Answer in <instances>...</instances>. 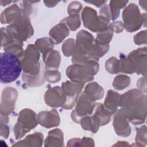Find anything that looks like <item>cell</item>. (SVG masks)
<instances>
[{
    "label": "cell",
    "instance_id": "obj_8",
    "mask_svg": "<svg viewBox=\"0 0 147 147\" xmlns=\"http://www.w3.org/2000/svg\"><path fill=\"white\" fill-rule=\"evenodd\" d=\"M1 36L2 47L5 52L14 55L18 58L23 56L24 52L21 41L16 39L7 33L6 28L3 27L1 28Z\"/></svg>",
    "mask_w": 147,
    "mask_h": 147
},
{
    "label": "cell",
    "instance_id": "obj_20",
    "mask_svg": "<svg viewBox=\"0 0 147 147\" xmlns=\"http://www.w3.org/2000/svg\"><path fill=\"white\" fill-rule=\"evenodd\" d=\"M82 126L85 130H88L95 133L100 125L97 119L93 116L92 117H86L82 119L81 121Z\"/></svg>",
    "mask_w": 147,
    "mask_h": 147
},
{
    "label": "cell",
    "instance_id": "obj_11",
    "mask_svg": "<svg viewBox=\"0 0 147 147\" xmlns=\"http://www.w3.org/2000/svg\"><path fill=\"white\" fill-rule=\"evenodd\" d=\"M38 120L41 125L46 127L57 126L60 122L59 114L55 110L40 113L38 115Z\"/></svg>",
    "mask_w": 147,
    "mask_h": 147
},
{
    "label": "cell",
    "instance_id": "obj_15",
    "mask_svg": "<svg viewBox=\"0 0 147 147\" xmlns=\"http://www.w3.org/2000/svg\"><path fill=\"white\" fill-rule=\"evenodd\" d=\"M44 61L47 67L51 68H57L60 62V56L56 51L51 49L45 52L43 56Z\"/></svg>",
    "mask_w": 147,
    "mask_h": 147
},
{
    "label": "cell",
    "instance_id": "obj_29",
    "mask_svg": "<svg viewBox=\"0 0 147 147\" xmlns=\"http://www.w3.org/2000/svg\"><path fill=\"white\" fill-rule=\"evenodd\" d=\"M6 122L1 121V136L7 138L9 133V127L7 126Z\"/></svg>",
    "mask_w": 147,
    "mask_h": 147
},
{
    "label": "cell",
    "instance_id": "obj_23",
    "mask_svg": "<svg viewBox=\"0 0 147 147\" xmlns=\"http://www.w3.org/2000/svg\"><path fill=\"white\" fill-rule=\"evenodd\" d=\"M130 83V79L126 76L120 75L115 78L113 82V86L117 90H122L126 88Z\"/></svg>",
    "mask_w": 147,
    "mask_h": 147
},
{
    "label": "cell",
    "instance_id": "obj_13",
    "mask_svg": "<svg viewBox=\"0 0 147 147\" xmlns=\"http://www.w3.org/2000/svg\"><path fill=\"white\" fill-rule=\"evenodd\" d=\"M21 17L20 9L16 4H14L2 11L1 16V22L2 24H11Z\"/></svg>",
    "mask_w": 147,
    "mask_h": 147
},
{
    "label": "cell",
    "instance_id": "obj_19",
    "mask_svg": "<svg viewBox=\"0 0 147 147\" xmlns=\"http://www.w3.org/2000/svg\"><path fill=\"white\" fill-rule=\"evenodd\" d=\"M119 96L118 93L112 90H109L108 91L105 103V106H106L108 110L111 113H114L117 110Z\"/></svg>",
    "mask_w": 147,
    "mask_h": 147
},
{
    "label": "cell",
    "instance_id": "obj_17",
    "mask_svg": "<svg viewBox=\"0 0 147 147\" xmlns=\"http://www.w3.org/2000/svg\"><path fill=\"white\" fill-rule=\"evenodd\" d=\"M111 113L109 110H105L102 104L97 103L94 117L99 121L100 125H103L107 123L111 117Z\"/></svg>",
    "mask_w": 147,
    "mask_h": 147
},
{
    "label": "cell",
    "instance_id": "obj_10",
    "mask_svg": "<svg viewBox=\"0 0 147 147\" xmlns=\"http://www.w3.org/2000/svg\"><path fill=\"white\" fill-rule=\"evenodd\" d=\"M140 12L138 8L134 3H130L123 11V20L124 26L126 30L129 32L136 30L137 27L135 22L137 21V17H139Z\"/></svg>",
    "mask_w": 147,
    "mask_h": 147
},
{
    "label": "cell",
    "instance_id": "obj_28",
    "mask_svg": "<svg viewBox=\"0 0 147 147\" xmlns=\"http://www.w3.org/2000/svg\"><path fill=\"white\" fill-rule=\"evenodd\" d=\"M82 9L81 3L78 2H72L68 7V12L69 14H77Z\"/></svg>",
    "mask_w": 147,
    "mask_h": 147
},
{
    "label": "cell",
    "instance_id": "obj_24",
    "mask_svg": "<svg viewBox=\"0 0 147 147\" xmlns=\"http://www.w3.org/2000/svg\"><path fill=\"white\" fill-rule=\"evenodd\" d=\"M61 22H64V23L66 22L72 30H75L79 27L80 24L79 16L78 14L71 15L68 18L64 19Z\"/></svg>",
    "mask_w": 147,
    "mask_h": 147
},
{
    "label": "cell",
    "instance_id": "obj_2",
    "mask_svg": "<svg viewBox=\"0 0 147 147\" xmlns=\"http://www.w3.org/2000/svg\"><path fill=\"white\" fill-rule=\"evenodd\" d=\"M98 69V64L95 61H88L68 67L67 75L75 82L84 83L93 79V76L97 73Z\"/></svg>",
    "mask_w": 147,
    "mask_h": 147
},
{
    "label": "cell",
    "instance_id": "obj_32",
    "mask_svg": "<svg viewBox=\"0 0 147 147\" xmlns=\"http://www.w3.org/2000/svg\"><path fill=\"white\" fill-rule=\"evenodd\" d=\"M44 3L45 4L46 6H48V7H53L54 6H55L56 4H57L59 3V2H55V1H44Z\"/></svg>",
    "mask_w": 147,
    "mask_h": 147
},
{
    "label": "cell",
    "instance_id": "obj_27",
    "mask_svg": "<svg viewBox=\"0 0 147 147\" xmlns=\"http://www.w3.org/2000/svg\"><path fill=\"white\" fill-rule=\"evenodd\" d=\"M45 76L48 81L52 83H55L60 79V73H59L58 71H49L47 72L45 74Z\"/></svg>",
    "mask_w": 147,
    "mask_h": 147
},
{
    "label": "cell",
    "instance_id": "obj_25",
    "mask_svg": "<svg viewBox=\"0 0 147 147\" xmlns=\"http://www.w3.org/2000/svg\"><path fill=\"white\" fill-rule=\"evenodd\" d=\"M113 36V33L111 30H107L106 32H103L101 33L98 34V37L96 39V42L98 44L107 45L106 44L110 42Z\"/></svg>",
    "mask_w": 147,
    "mask_h": 147
},
{
    "label": "cell",
    "instance_id": "obj_26",
    "mask_svg": "<svg viewBox=\"0 0 147 147\" xmlns=\"http://www.w3.org/2000/svg\"><path fill=\"white\" fill-rule=\"evenodd\" d=\"M74 40L73 39L67 40L63 45V51L64 54L67 56L74 55L75 51V46Z\"/></svg>",
    "mask_w": 147,
    "mask_h": 147
},
{
    "label": "cell",
    "instance_id": "obj_30",
    "mask_svg": "<svg viewBox=\"0 0 147 147\" xmlns=\"http://www.w3.org/2000/svg\"><path fill=\"white\" fill-rule=\"evenodd\" d=\"M111 28L113 30H115L117 33H119L122 30V26L121 21H118L116 22H114L111 25Z\"/></svg>",
    "mask_w": 147,
    "mask_h": 147
},
{
    "label": "cell",
    "instance_id": "obj_16",
    "mask_svg": "<svg viewBox=\"0 0 147 147\" xmlns=\"http://www.w3.org/2000/svg\"><path fill=\"white\" fill-rule=\"evenodd\" d=\"M84 83L66 82L62 84V88L64 92H65L67 96H75V94H78L83 88Z\"/></svg>",
    "mask_w": 147,
    "mask_h": 147
},
{
    "label": "cell",
    "instance_id": "obj_33",
    "mask_svg": "<svg viewBox=\"0 0 147 147\" xmlns=\"http://www.w3.org/2000/svg\"><path fill=\"white\" fill-rule=\"evenodd\" d=\"M1 2L2 5L3 6H6V5H7V4H9V3H11V1H1Z\"/></svg>",
    "mask_w": 147,
    "mask_h": 147
},
{
    "label": "cell",
    "instance_id": "obj_6",
    "mask_svg": "<svg viewBox=\"0 0 147 147\" xmlns=\"http://www.w3.org/2000/svg\"><path fill=\"white\" fill-rule=\"evenodd\" d=\"M96 14L94 9L84 7L82 14L84 25L93 32L105 30L107 28L109 20L101 16L98 17Z\"/></svg>",
    "mask_w": 147,
    "mask_h": 147
},
{
    "label": "cell",
    "instance_id": "obj_4",
    "mask_svg": "<svg viewBox=\"0 0 147 147\" xmlns=\"http://www.w3.org/2000/svg\"><path fill=\"white\" fill-rule=\"evenodd\" d=\"M45 102L51 107L63 106L66 109H71L74 105L75 96L66 98L59 87H54L48 90L45 95Z\"/></svg>",
    "mask_w": 147,
    "mask_h": 147
},
{
    "label": "cell",
    "instance_id": "obj_14",
    "mask_svg": "<svg viewBox=\"0 0 147 147\" xmlns=\"http://www.w3.org/2000/svg\"><path fill=\"white\" fill-rule=\"evenodd\" d=\"M69 34V30L64 23L61 22L56 26L53 27L49 32L50 36L54 39L56 44L61 42Z\"/></svg>",
    "mask_w": 147,
    "mask_h": 147
},
{
    "label": "cell",
    "instance_id": "obj_31",
    "mask_svg": "<svg viewBox=\"0 0 147 147\" xmlns=\"http://www.w3.org/2000/svg\"><path fill=\"white\" fill-rule=\"evenodd\" d=\"M86 2L87 3H92L94 4V5L99 7L102 5H103L105 3H106V1H86Z\"/></svg>",
    "mask_w": 147,
    "mask_h": 147
},
{
    "label": "cell",
    "instance_id": "obj_5",
    "mask_svg": "<svg viewBox=\"0 0 147 147\" xmlns=\"http://www.w3.org/2000/svg\"><path fill=\"white\" fill-rule=\"evenodd\" d=\"M37 125L35 113L29 109L22 110L19 114L18 121L14 127L16 138L24 136Z\"/></svg>",
    "mask_w": 147,
    "mask_h": 147
},
{
    "label": "cell",
    "instance_id": "obj_18",
    "mask_svg": "<svg viewBox=\"0 0 147 147\" xmlns=\"http://www.w3.org/2000/svg\"><path fill=\"white\" fill-rule=\"evenodd\" d=\"M85 93L94 100L102 98L104 94L102 87L95 82L90 83L87 86L85 89Z\"/></svg>",
    "mask_w": 147,
    "mask_h": 147
},
{
    "label": "cell",
    "instance_id": "obj_21",
    "mask_svg": "<svg viewBox=\"0 0 147 147\" xmlns=\"http://www.w3.org/2000/svg\"><path fill=\"white\" fill-rule=\"evenodd\" d=\"M128 1H111L110 2V6L111 11V17L113 20L116 19L119 13L120 9L123 7Z\"/></svg>",
    "mask_w": 147,
    "mask_h": 147
},
{
    "label": "cell",
    "instance_id": "obj_9",
    "mask_svg": "<svg viewBox=\"0 0 147 147\" xmlns=\"http://www.w3.org/2000/svg\"><path fill=\"white\" fill-rule=\"evenodd\" d=\"M17 91L13 88L7 87L3 90L1 103V115H8L14 108L17 99Z\"/></svg>",
    "mask_w": 147,
    "mask_h": 147
},
{
    "label": "cell",
    "instance_id": "obj_1",
    "mask_svg": "<svg viewBox=\"0 0 147 147\" xmlns=\"http://www.w3.org/2000/svg\"><path fill=\"white\" fill-rule=\"evenodd\" d=\"M1 82L10 83L15 81L20 75L22 70L19 58L10 53H1Z\"/></svg>",
    "mask_w": 147,
    "mask_h": 147
},
{
    "label": "cell",
    "instance_id": "obj_3",
    "mask_svg": "<svg viewBox=\"0 0 147 147\" xmlns=\"http://www.w3.org/2000/svg\"><path fill=\"white\" fill-rule=\"evenodd\" d=\"M6 30L16 39L22 41L33 34V31L28 17L22 16L6 27Z\"/></svg>",
    "mask_w": 147,
    "mask_h": 147
},
{
    "label": "cell",
    "instance_id": "obj_12",
    "mask_svg": "<svg viewBox=\"0 0 147 147\" xmlns=\"http://www.w3.org/2000/svg\"><path fill=\"white\" fill-rule=\"evenodd\" d=\"M114 129L118 134L126 136L130 134V127L125 119V113L123 110L121 109L115 117L113 122Z\"/></svg>",
    "mask_w": 147,
    "mask_h": 147
},
{
    "label": "cell",
    "instance_id": "obj_22",
    "mask_svg": "<svg viewBox=\"0 0 147 147\" xmlns=\"http://www.w3.org/2000/svg\"><path fill=\"white\" fill-rule=\"evenodd\" d=\"M36 45L41 52H45L53 48V43L49 38H42L36 41Z\"/></svg>",
    "mask_w": 147,
    "mask_h": 147
},
{
    "label": "cell",
    "instance_id": "obj_7",
    "mask_svg": "<svg viewBox=\"0 0 147 147\" xmlns=\"http://www.w3.org/2000/svg\"><path fill=\"white\" fill-rule=\"evenodd\" d=\"M94 100L86 93L82 94L78 99L75 111L72 113V118L76 122H79L82 116L91 114L94 107Z\"/></svg>",
    "mask_w": 147,
    "mask_h": 147
}]
</instances>
